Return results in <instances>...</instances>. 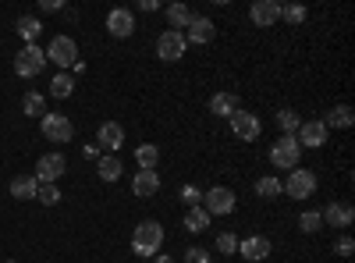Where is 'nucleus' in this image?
Wrapping results in <instances>:
<instances>
[{"label":"nucleus","mask_w":355,"mask_h":263,"mask_svg":"<svg viewBox=\"0 0 355 263\" xmlns=\"http://www.w3.org/2000/svg\"><path fill=\"white\" fill-rule=\"evenodd\" d=\"M164 246V224L157 221H142L135 228V235H132V253L135 256H157Z\"/></svg>","instance_id":"1"},{"label":"nucleus","mask_w":355,"mask_h":263,"mask_svg":"<svg viewBox=\"0 0 355 263\" xmlns=\"http://www.w3.org/2000/svg\"><path fill=\"white\" fill-rule=\"evenodd\" d=\"M299 157H302V146L295 135H281L274 146H270V164L277 171H295L299 167Z\"/></svg>","instance_id":"2"},{"label":"nucleus","mask_w":355,"mask_h":263,"mask_svg":"<svg viewBox=\"0 0 355 263\" xmlns=\"http://www.w3.org/2000/svg\"><path fill=\"white\" fill-rule=\"evenodd\" d=\"M43 68H46V50H43V46L28 43V46L18 50V57H15V71H18L21 78H36Z\"/></svg>","instance_id":"3"},{"label":"nucleus","mask_w":355,"mask_h":263,"mask_svg":"<svg viewBox=\"0 0 355 263\" xmlns=\"http://www.w3.org/2000/svg\"><path fill=\"white\" fill-rule=\"evenodd\" d=\"M185 50H189L185 33H174V28H164L160 40H157V57H160V61L174 65V61H182V57H185Z\"/></svg>","instance_id":"4"},{"label":"nucleus","mask_w":355,"mask_h":263,"mask_svg":"<svg viewBox=\"0 0 355 263\" xmlns=\"http://www.w3.org/2000/svg\"><path fill=\"white\" fill-rule=\"evenodd\" d=\"M199 207L210 214V217H227V214L234 210V192L224 189V185H214L210 192H202V203H199Z\"/></svg>","instance_id":"5"},{"label":"nucleus","mask_w":355,"mask_h":263,"mask_svg":"<svg viewBox=\"0 0 355 263\" xmlns=\"http://www.w3.org/2000/svg\"><path fill=\"white\" fill-rule=\"evenodd\" d=\"M46 57L57 65V68H75L78 61V43L71 36H53L50 46H46Z\"/></svg>","instance_id":"6"},{"label":"nucleus","mask_w":355,"mask_h":263,"mask_svg":"<svg viewBox=\"0 0 355 263\" xmlns=\"http://www.w3.org/2000/svg\"><path fill=\"white\" fill-rule=\"evenodd\" d=\"M227 121H231L234 139H242V142H256V139H259V132H263V121L256 118V114H249V110H234Z\"/></svg>","instance_id":"7"},{"label":"nucleus","mask_w":355,"mask_h":263,"mask_svg":"<svg viewBox=\"0 0 355 263\" xmlns=\"http://www.w3.org/2000/svg\"><path fill=\"white\" fill-rule=\"evenodd\" d=\"M40 128H43V135L50 142H71V135H75V125H71V118H64V114H43Z\"/></svg>","instance_id":"8"},{"label":"nucleus","mask_w":355,"mask_h":263,"mask_svg":"<svg viewBox=\"0 0 355 263\" xmlns=\"http://www.w3.org/2000/svg\"><path fill=\"white\" fill-rule=\"evenodd\" d=\"M281 185H284V192H288L291 199H309V196L316 192V174L295 167V171L288 174V182H281Z\"/></svg>","instance_id":"9"},{"label":"nucleus","mask_w":355,"mask_h":263,"mask_svg":"<svg viewBox=\"0 0 355 263\" xmlns=\"http://www.w3.org/2000/svg\"><path fill=\"white\" fill-rule=\"evenodd\" d=\"M64 167H68V160L61 153H43L36 160V182L40 185H57V178L64 174Z\"/></svg>","instance_id":"10"},{"label":"nucleus","mask_w":355,"mask_h":263,"mask_svg":"<svg viewBox=\"0 0 355 263\" xmlns=\"http://www.w3.org/2000/svg\"><path fill=\"white\" fill-rule=\"evenodd\" d=\"M107 33H110L114 40H128V36L135 33V15H132L128 8H114V11L107 15Z\"/></svg>","instance_id":"11"},{"label":"nucleus","mask_w":355,"mask_h":263,"mask_svg":"<svg viewBox=\"0 0 355 263\" xmlns=\"http://www.w3.org/2000/svg\"><path fill=\"white\" fill-rule=\"evenodd\" d=\"M277 18H281V4H277V0H256V4L249 8V22L256 28H270V25H277Z\"/></svg>","instance_id":"12"},{"label":"nucleus","mask_w":355,"mask_h":263,"mask_svg":"<svg viewBox=\"0 0 355 263\" xmlns=\"http://www.w3.org/2000/svg\"><path fill=\"white\" fill-rule=\"evenodd\" d=\"M214 36H217V25L206 18V15H196V18L189 22V28H185V43H196V46L214 43Z\"/></svg>","instance_id":"13"},{"label":"nucleus","mask_w":355,"mask_h":263,"mask_svg":"<svg viewBox=\"0 0 355 263\" xmlns=\"http://www.w3.org/2000/svg\"><path fill=\"white\" fill-rule=\"evenodd\" d=\"M295 139H299V146L320 150V146L327 142V125H323V121H302V125H299V132H295Z\"/></svg>","instance_id":"14"},{"label":"nucleus","mask_w":355,"mask_h":263,"mask_svg":"<svg viewBox=\"0 0 355 263\" xmlns=\"http://www.w3.org/2000/svg\"><path fill=\"white\" fill-rule=\"evenodd\" d=\"M96 142H100V150L117 153V150L125 146V128L117 125V121H103V125H100V132H96Z\"/></svg>","instance_id":"15"},{"label":"nucleus","mask_w":355,"mask_h":263,"mask_svg":"<svg viewBox=\"0 0 355 263\" xmlns=\"http://www.w3.org/2000/svg\"><path fill=\"white\" fill-rule=\"evenodd\" d=\"M239 253H242L249 263H263L266 256H270V239H263V235H249L245 242H239Z\"/></svg>","instance_id":"16"},{"label":"nucleus","mask_w":355,"mask_h":263,"mask_svg":"<svg viewBox=\"0 0 355 263\" xmlns=\"http://www.w3.org/2000/svg\"><path fill=\"white\" fill-rule=\"evenodd\" d=\"M320 217H323V224H331V228H352V221H355V210L348 207V203H331V207L323 210Z\"/></svg>","instance_id":"17"},{"label":"nucleus","mask_w":355,"mask_h":263,"mask_svg":"<svg viewBox=\"0 0 355 263\" xmlns=\"http://www.w3.org/2000/svg\"><path fill=\"white\" fill-rule=\"evenodd\" d=\"M157 189H160V174H157V171H135V178H132V192H135L139 199L153 196Z\"/></svg>","instance_id":"18"},{"label":"nucleus","mask_w":355,"mask_h":263,"mask_svg":"<svg viewBox=\"0 0 355 263\" xmlns=\"http://www.w3.org/2000/svg\"><path fill=\"white\" fill-rule=\"evenodd\" d=\"M323 125H327V128H352L355 125V110L348 103H334L327 110V118H323Z\"/></svg>","instance_id":"19"},{"label":"nucleus","mask_w":355,"mask_h":263,"mask_svg":"<svg viewBox=\"0 0 355 263\" xmlns=\"http://www.w3.org/2000/svg\"><path fill=\"white\" fill-rule=\"evenodd\" d=\"M234 110H242L234 93H214V96H210V114H217V118H231Z\"/></svg>","instance_id":"20"},{"label":"nucleus","mask_w":355,"mask_h":263,"mask_svg":"<svg viewBox=\"0 0 355 263\" xmlns=\"http://www.w3.org/2000/svg\"><path fill=\"white\" fill-rule=\"evenodd\" d=\"M36 192H40L36 174H18V178L11 182V196L15 199H36Z\"/></svg>","instance_id":"21"},{"label":"nucleus","mask_w":355,"mask_h":263,"mask_svg":"<svg viewBox=\"0 0 355 263\" xmlns=\"http://www.w3.org/2000/svg\"><path fill=\"white\" fill-rule=\"evenodd\" d=\"M18 36L25 40V46L36 43V40L43 36V22H40L36 15H21V18H18Z\"/></svg>","instance_id":"22"},{"label":"nucleus","mask_w":355,"mask_h":263,"mask_svg":"<svg viewBox=\"0 0 355 263\" xmlns=\"http://www.w3.org/2000/svg\"><path fill=\"white\" fill-rule=\"evenodd\" d=\"M135 164H139V171H157V164H160V150H157L153 142L135 146Z\"/></svg>","instance_id":"23"},{"label":"nucleus","mask_w":355,"mask_h":263,"mask_svg":"<svg viewBox=\"0 0 355 263\" xmlns=\"http://www.w3.org/2000/svg\"><path fill=\"white\" fill-rule=\"evenodd\" d=\"M196 15L185 8V4H171L167 8V22H171V28H174V33H182V28H189V22H192Z\"/></svg>","instance_id":"24"},{"label":"nucleus","mask_w":355,"mask_h":263,"mask_svg":"<svg viewBox=\"0 0 355 263\" xmlns=\"http://www.w3.org/2000/svg\"><path fill=\"white\" fill-rule=\"evenodd\" d=\"M185 228L192 231V235H199V231L210 228V214H206L202 207H189V214H185Z\"/></svg>","instance_id":"25"},{"label":"nucleus","mask_w":355,"mask_h":263,"mask_svg":"<svg viewBox=\"0 0 355 263\" xmlns=\"http://www.w3.org/2000/svg\"><path fill=\"white\" fill-rule=\"evenodd\" d=\"M21 114H28V118H43V114H46V100L40 93H25L21 96Z\"/></svg>","instance_id":"26"},{"label":"nucleus","mask_w":355,"mask_h":263,"mask_svg":"<svg viewBox=\"0 0 355 263\" xmlns=\"http://www.w3.org/2000/svg\"><path fill=\"white\" fill-rule=\"evenodd\" d=\"M121 171H125V167H121V160H117L114 153H110V157H103V160H100V167H96V174H100L103 182H117V178H121Z\"/></svg>","instance_id":"27"},{"label":"nucleus","mask_w":355,"mask_h":263,"mask_svg":"<svg viewBox=\"0 0 355 263\" xmlns=\"http://www.w3.org/2000/svg\"><path fill=\"white\" fill-rule=\"evenodd\" d=\"M75 93V78L71 75H57L53 82H50V96L53 100H68Z\"/></svg>","instance_id":"28"},{"label":"nucleus","mask_w":355,"mask_h":263,"mask_svg":"<svg viewBox=\"0 0 355 263\" xmlns=\"http://www.w3.org/2000/svg\"><path fill=\"white\" fill-rule=\"evenodd\" d=\"M281 192H284V185L274 178V174H266V178L256 182V196H259V199H277Z\"/></svg>","instance_id":"29"},{"label":"nucleus","mask_w":355,"mask_h":263,"mask_svg":"<svg viewBox=\"0 0 355 263\" xmlns=\"http://www.w3.org/2000/svg\"><path fill=\"white\" fill-rule=\"evenodd\" d=\"M277 125H281V132H284V135H295L302 121H299V114H295V110H288V107H284V110H277Z\"/></svg>","instance_id":"30"},{"label":"nucleus","mask_w":355,"mask_h":263,"mask_svg":"<svg viewBox=\"0 0 355 263\" xmlns=\"http://www.w3.org/2000/svg\"><path fill=\"white\" fill-rule=\"evenodd\" d=\"M299 228L306 231V235H313V231H320V228H323V217H320V210H306V214L299 217Z\"/></svg>","instance_id":"31"},{"label":"nucleus","mask_w":355,"mask_h":263,"mask_svg":"<svg viewBox=\"0 0 355 263\" xmlns=\"http://www.w3.org/2000/svg\"><path fill=\"white\" fill-rule=\"evenodd\" d=\"M281 18L291 22V25H299V22H306V8L302 4H288V8H281Z\"/></svg>","instance_id":"32"},{"label":"nucleus","mask_w":355,"mask_h":263,"mask_svg":"<svg viewBox=\"0 0 355 263\" xmlns=\"http://www.w3.org/2000/svg\"><path fill=\"white\" fill-rule=\"evenodd\" d=\"M36 199H40V203H46V207H57V203H61V192H57V185H40Z\"/></svg>","instance_id":"33"},{"label":"nucleus","mask_w":355,"mask_h":263,"mask_svg":"<svg viewBox=\"0 0 355 263\" xmlns=\"http://www.w3.org/2000/svg\"><path fill=\"white\" fill-rule=\"evenodd\" d=\"M217 249L227 253V256H231V253H239V239H234L231 231H220V235H217Z\"/></svg>","instance_id":"34"},{"label":"nucleus","mask_w":355,"mask_h":263,"mask_svg":"<svg viewBox=\"0 0 355 263\" xmlns=\"http://www.w3.org/2000/svg\"><path fill=\"white\" fill-rule=\"evenodd\" d=\"M182 203H189V207H199L202 203V192L196 185H182Z\"/></svg>","instance_id":"35"},{"label":"nucleus","mask_w":355,"mask_h":263,"mask_svg":"<svg viewBox=\"0 0 355 263\" xmlns=\"http://www.w3.org/2000/svg\"><path fill=\"white\" fill-rule=\"evenodd\" d=\"M334 253H338V256H352V253H355V239H352V235H341L338 246H334Z\"/></svg>","instance_id":"36"},{"label":"nucleus","mask_w":355,"mask_h":263,"mask_svg":"<svg viewBox=\"0 0 355 263\" xmlns=\"http://www.w3.org/2000/svg\"><path fill=\"white\" fill-rule=\"evenodd\" d=\"M185 263H210V253L199 249V246H192V249L185 253Z\"/></svg>","instance_id":"37"},{"label":"nucleus","mask_w":355,"mask_h":263,"mask_svg":"<svg viewBox=\"0 0 355 263\" xmlns=\"http://www.w3.org/2000/svg\"><path fill=\"white\" fill-rule=\"evenodd\" d=\"M40 8H43V11H61L64 4H61V0H40Z\"/></svg>","instance_id":"38"},{"label":"nucleus","mask_w":355,"mask_h":263,"mask_svg":"<svg viewBox=\"0 0 355 263\" xmlns=\"http://www.w3.org/2000/svg\"><path fill=\"white\" fill-rule=\"evenodd\" d=\"M139 8H142V11H160L157 0H139Z\"/></svg>","instance_id":"39"},{"label":"nucleus","mask_w":355,"mask_h":263,"mask_svg":"<svg viewBox=\"0 0 355 263\" xmlns=\"http://www.w3.org/2000/svg\"><path fill=\"white\" fill-rule=\"evenodd\" d=\"M153 263H174V260H171V256H160V253H157V256H153Z\"/></svg>","instance_id":"40"},{"label":"nucleus","mask_w":355,"mask_h":263,"mask_svg":"<svg viewBox=\"0 0 355 263\" xmlns=\"http://www.w3.org/2000/svg\"><path fill=\"white\" fill-rule=\"evenodd\" d=\"M8 263H15V260H8Z\"/></svg>","instance_id":"41"}]
</instances>
